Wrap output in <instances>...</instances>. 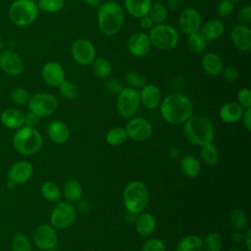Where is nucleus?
<instances>
[{
	"label": "nucleus",
	"instance_id": "nucleus-1",
	"mask_svg": "<svg viewBox=\"0 0 251 251\" xmlns=\"http://www.w3.org/2000/svg\"><path fill=\"white\" fill-rule=\"evenodd\" d=\"M159 106L163 120L171 125L184 124L193 115L191 100L180 93L167 95Z\"/></svg>",
	"mask_w": 251,
	"mask_h": 251
},
{
	"label": "nucleus",
	"instance_id": "nucleus-2",
	"mask_svg": "<svg viewBox=\"0 0 251 251\" xmlns=\"http://www.w3.org/2000/svg\"><path fill=\"white\" fill-rule=\"evenodd\" d=\"M125 23V10L116 1H106L98 6L97 25L106 36L118 34Z\"/></svg>",
	"mask_w": 251,
	"mask_h": 251
},
{
	"label": "nucleus",
	"instance_id": "nucleus-3",
	"mask_svg": "<svg viewBox=\"0 0 251 251\" xmlns=\"http://www.w3.org/2000/svg\"><path fill=\"white\" fill-rule=\"evenodd\" d=\"M183 133L188 142L197 146L213 142L216 135L213 123L199 115H192L183 124Z\"/></svg>",
	"mask_w": 251,
	"mask_h": 251
},
{
	"label": "nucleus",
	"instance_id": "nucleus-4",
	"mask_svg": "<svg viewBox=\"0 0 251 251\" xmlns=\"http://www.w3.org/2000/svg\"><path fill=\"white\" fill-rule=\"evenodd\" d=\"M149 189L147 185L140 180L129 181L123 192V202L126 212L139 214L147 207L149 203Z\"/></svg>",
	"mask_w": 251,
	"mask_h": 251
},
{
	"label": "nucleus",
	"instance_id": "nucleus-5",
	"mask_svg": "<svg viewBox=\"0 0 251 251\" xmlns=\"http://www.w3.org/2000/svg\"><path fill=\"white\" fill-rule=\"evenodd\" d=\"M43 144V138L35 127L23 126L17 129L13 136V145L15 149L25 156L37 153Z\"/></svg>",
	"mask_w": 251,
	"mask_h": 251
},
{
	"label": "nucleus",
	"instance_id": "nucleus-6",
	"mask_svg": "<svg viewBox=\"0 0 251 251\" xmlns=\"http://www.w3.org/2000/svg\"><path fill=\"white\" fill-rule=\"evenodd\" d=\"M39 9L35 2L30 0H15L9 8V19L17 26L31 25L37 19Z\"/></svg>",
	"mask_w": 251,
	"mask_h": 251
},
{
	"label": "nucleus",
	"instance_id": "nucleus-7",
	"mask_svg": "<svg viewBox=\"0 0 251 251\" xmlns=\"http://www.w3.org/2000/svg\"><path fill=\"white\" fill-rule=\"evenodd\" d=\"M149 38L151 45L158 50L168 51L174 49L179 39L177 30L169 24L154 25L149 30Z\"/></svg>",
	"mask_w": 251,
	"mask_h": 251
},
{
	"label": "nucleus",
	"instance_id": "nucleus-8",
	"mask_svg": "<svg viewBox=\"0 0 251 251\" xmlns=\"http://www.w3.org/2000/svg\"><path fill=\"white\" fill-rule=\"evenodd\" d=\"M76 216L77 211L73 203L61 201L51 211L50 225L56 229H66L75 223Z\"/></svg>",
	"mask_w": 251,
	"mask_h": 251
},
{
	"label": "nucleus",
	"instance_id": "nucleus-9",
	"mask_svg": "<svg viewBox=\"0 0 251 251\" xmlns=\"http://www.w3.org/2000/svg\"><path fill=\"white\" fill-rule=\"evenodd\" d=\"M140 105L138 89L126 86L117 95V111L123 118L129 119L133 117Z\"/></svg>",
	"mask_w": 251,
	"mask_h": 251
},
{
	"label": "nucleus",
	"instance_id": "nucleus-10",
	"mask_svg": "<svg viewBox=\"0 0 251 251\" xmlns=\"http://www.w3.org/2000/svg\"><path fill=\"white\" fill-rule=\"evenodd\" d=\"M57 98L47 92H37L32 94L27 102L28 110L35 114L38 118L48 117L58 109Z\"/></svg>",
	"mask_w": 251,
	"mask_h": 251
},
{
	"label": "nucleus",
	"instance_id": "nucleus-11",
	"mask_svg": "<svg viewBox=\"0 0 251 251\" xmlns=\"http://www.w3.org/2000/svg\"><path fill=\"white\" fill-rule=\"evenodd\" d=\"M71 55L77 65L89 66L96 58V49L88 39L78 38L72 44Z\"/></svg>",
	"mask_w": 251,
	"mask_h": 251
},
{
	"label": "nucleus",
	"instance_id": "nucleus-12",
	"mask_svg": "<svg viewBox=\"0 0 251 251\" xmlns=\"http://www.w3.org/2000/svg\"><path fill=\"white\" fill-rule=\"evenodd\" d=\"M125 129L127 134V138L137 142L149 139L153 133V126L151 123L142 117L129 118Z\"/></svg>",
	"mask_w": 251,
	"mask_h": 251
},
{
	"label": "nucleus",
	"instance_id": "nucleus-13",
	"mask_svg": "<svg viewBox=\"0 0 251 251\" xmlns=\"http://www.w3.org/2000/svg\"><path fill=\"white\" fill-rule=\"evenodd\" d=\"M32 239L38 249L49 251L57 246L58 234L50 224H40L35 227Z\"/></svg>",
	"mask_w": 251,
	"mask_h": 251
},
{
	"label": "nucleus",
	"instance_id": "nucleus-14",
	"mask_svg": "<svg viewBox=\"0 0 251 251\" xmlns=\"http://www.w3.org/2000/svg\"><path fill=\"white\" fill-rule=\"evenodd\" d=\"M201 25L202 18L196 9L192 7H186L180 11L178 17V25L184 34L190 35L199 32Z\"/></svg>",
	"mask_w": 251,
	"mask_h": 251
},
{
	"label": "nucleus",
	"instance_id": "nucleus-15",
	"mask_svg": "<svg viewBox=\"0 0 251 251\" xmlns=\"http://www.w3.org/2000/svg\"><path fill=\"white\" fill-rule=\"evenodd\" d=\"M151 41L149 35L143 31L132 33L126 42V48L130 55L135 58H143L151 50Z\"/></svg>",
	"mask_w": 251,
	"mask_h": 251
},
{
	"label": "nucleus",
	"instance_id": "nucleus-16",
	"mask_svg": "<svg viewBox=\"0 0 251 251\" xmlns=\"http://www.w3.org/2000/svg\"><path fill=\"white\" fill-rule=\"evenodd\" d=\"M0 69L6 75L16 76L23 73L24 62L18 53L5 49L0 52Z\"/></svg>",
	"mask_w": 251,
	"mask_h": 251
},
{
	"label": "nucleus",
	"instance_id": "nucleus-17",
	"mask_svg": "<svg viewBox=\"0 0 251 251\" xmlns=\"http://www.w3.org/2000/svg\"><path fill=\"white\" fill-rule=\"evenodd\" d=\"M41 77L47 85L58 87L66 79L65 70L59 62L49 61L46 62L41 69Z\"/></svg>",
	"mask_w": 251,
	"mask_h": 251
},
{
	"label": "nucleus",
	"instance_id": "nucleus-18",
	"mask_svg": "<svg viewBox=\"0 0 251 251\" xmlns=\"http://www.w3.org/2000/svg\"><path fill=\"white\" fill-rule=\"evenodd\" d=\"M33 174L32 165L25 160L14 163L8 171L9 184H23L26 182Z\"/></svg>",
	"mask_w": 251,
	"mask_h": 251
},
{
	"label": "nucleus",
	"instance_id": "nucleus-19",
	"mask_svg": "<svg viewBox=\"0 0 251 251\" xmlns=\"http://www.w3.org/2000/svg\"><path fill=\"white\" fill-rule=\"evenodd\" d=\"M230 40L232 44L242 52L251 50V28L249 25H235L230 30Z\"/></svg>",
	"mask_w": 251,
	"mask_h": 251
},
{
	"label": "nucleus",
	"instance_id": "nucleus-20",
	"mask_svg": "<svg viewBox=\"0 0 251 251\" xmlns=\"http://www.w3.org/2000/svg\"><path fill=\"white\" fill-rule=\"evenodd\" d=\"M140 103L148 110L156 109L161 103V91L154 83H146L139 90Z\"/></svg>",
	"mask_w": 251,
	"mask_h": 251
},
{
	"label": "nucleus",
	"instance_id": "nucleus-21",
	"mask_svg": "<svg viewBox=\"0 0 251 251\" xmlns=\"http://www.w3.org/2000/svg\"><path fill=\"white\" fill-rule=\"evenodd\" d=\"M49 139L57 144L65 143L69 140L71 135V130L69 126L61 120L51 121L46 129Z\"/></svg>",
	"mask_w": 251,
	"mask_h": 251
},
{
	"label": "nucleus",
	"instance_id": "nucleus-22",
	"mask_svg": "<svg viewBox=\"0 0 251 251\" xmlns=\"http://www.w3.org/2000/svg\"><path fill=\"white\" fill-rule=\"evenodd\" d=\"M225 31V25L219 19H210L201 25L199 33L208 41L219 39Z\"/></svg>",
	"mask_w": 251,
	"mask_h": 251
},
{
	"label": "nucleus",
	"instance_id": "nucleus-23",
	"mask_svg": "<svg viewBox=\"0 0 251 251\" xmlns=\"http://www.w3.org/2000/svg\"><path fill=\"white\" fill-rule=\"evenodd\" d=\"M201 67L209 75H219L224 68L223 59L216 52H207L201 58Z\"/></svg>",
	"mask_w": 251,
	"mask_h": 251
},
{
	"label": "nucleus",
	"instance_id": "nucleus-24",
	"mask_svg": "<svg viewBox=\"0 0 251 251\" xmlns=\"http://www.w3.org/2000/svg\"><path fill=\"white\" fill-rule=\"evenodd\" d=\"M244 109L237 102H227L220 109V118L226 124H235L242 118Z\"/></svg>",
	"mask_w": 251,
	"mask_h": 251
},
{
	"label": "nucleus",
	"instance_id": "nucleus-25",
	"mask_svg": "<svg viewBox=\"0 0 251 251\" xmlns=\"http://www.w3.org/2000/svg\"><path fill=\"white\" fill-rule=\"evenodd\" d=\"M134 223L136 232L142 237H149L156 227V220L150 213H139Z\"/></svg>",
	"mask_w": 251,
	"mask_h": 251
},
{
	"label": "nucleus",
	"instance_id": "nucleus-26",
	"mask_svg": "<svg viewBox=\"0 0 251 251\" xmlns=\"http://www.w3.org/2000/svg\"><path fill=\"white\" fill-rule=\"evenodd\" d=\"M1 123L8 128L18 129L25 125V115L18 109L9 108L2 112Z\"/></svg>",
	"mask_w": 251,
	"mask_h": 251
},
{
	"label": "nucleus",
	"instance_id": "nucleus-27",
	"mask_svg": "<svg viewBox=\"0 0 251 251\" xmlns=\"http://www.w3.org/2000/svg\"><path fill=\"white\" fill-rule=\"evenodd\" d=\"M63 195L65 199L70 203H76L82 198V186L81 183L75 178H68L63 184Z\"/></svg>",
	"mask_w": 251,
	"mask_h": 251
},
{
	"label": "nucleus",
	"instance_id": "nucleus-28",
	"mask_svg": "<svg viewBox=\"0 0 251 251\" xmlns=\"http://www.w3.org/2000/svg\"><path fill=\"white\" fill-rule=\"evenodd\" d=\"M124 4L125 10L129 16L139 19L148 14L152 0H125Z\"/></svg>",
	"mask_w": 251,
	"mask_h": 251
},
{
	"label": "nucleus",
	"instance_id": "nucleus-29",
	"mask_svg": "<svg viewBox=\"0 0 251 251\" xmlns=\"http://www.w3.org/2000/svg\"><path fill=\"white\" fill-rule=\"evenodd\" d=\"M179 165L181 171L187 177H196L201 173V164L199 160L192 154L183 155L180 158Z\"/></svg>",
	"mask_w": 251,
	"mask_h": 251
},
{
	"label": "nucleus",
	"instance_id": "nucleus-30",
	"mask_svg": "<svg viewBox=\"0 0 251 251\" xmlns=\"http://www.w3.org/2000/svg\"><path fill=\"white\" fill-rule=\"evenodd\" d=\"M203 249V239L195 234L183 236L176 246V251H202Z\"/></svg>",
	"mask_w": 251,
	"mask_h": 251
},
{
	"label": "nucleus",
	"instance_id": "nucleus-31",
	"mask_svg": "<svg viewBox=\"0 0 251 251\" xmlns=\"http://www.w3.org/2000/svg\"><path fill=\"white\" fill-rule=\"evenodd\" d=\"M92 72L94 75L100 79H105L110 76L112 74V65L109 60L103 57L95 58V60L91 64Z\"/></svg>",
	"mask_w": 251,
	"mask_h": 251
},
{
	"label": "nucleus",
	"instance_id": "nucleus-32",
	"mask_svg": "<svg viewBox=\"0 0 251 251\" xmlns=\"http://www.w3.org/2000/svg\"><path fill=\"white\" fill-rule=\"evenodd\" d=\"M200 156L205 164L214 166L219 162L220 152L217 146L213 142H210L200 146Z\"/></svg>",
	"mask_w": 251,
	"mask_h": 251
},
{
	"label": "nucleus",
	"instance_id": "nucleus-33",
	"mask_svg": "<svg viewBox=\"0 0 251 251\" xmlns=\"http://www.w3.org/2000/svg\"><path fill=\"white\" fill-rule=\"evenodd\" d=\"M40 192L43 198L50 202H58L62 196V191L58 184L51 180L45 181L41 184Z\"/></svg>",
	"mask_w": 251,
	"mask_h": 251
},
{
	"label": "nucleus",
	"instance_id": "nucleus-34",
	"mask_svg": "<svg viewBox=\"0 0 251 251\" xmlns=\"http://www.w3.org/2000/svg\"><path fill=\"white\" fill-rule=\"evenodd\" d=\"M186 46L191 53L201 54L207 48V41L199 32H196V33L187 35Z\"/></svg>",
	"mask_w": 251,
	"mask_h": 251
},
{
	"label": "nucleus",
	"instance_id": "nucleus-35",
	"mask_svg": "<svg viewBox=\"0 0 251 251\" xmlns=\"http://www.w3.org/2000/svg\"><path fill=\"white\" fill-rule=\"evenodd\" d=\"M127 139V134L125 127L115 126L109 129L106 133V142L111 146H120Z\"/></svg>",
	"mask_w": 251,
	"mask_h": 251
},
{
	"label": "nucleus",
	"instance_id": "nucleus-36",
	"mask_svg": "<svg viewBox=\"0 0 251 251\" xmlns=\"http://www.w3.org/2000/svg\"><path fill=\"white\" fill-rule=\"evenodd\" d=\"M229 222L234 230L244 231L248 227V218L241 209H233L229 214Z\"/></svg>",
	"mask_w": 251,
	"mask_h": 251
},
{
	"label": "nucleus",
	"instance_id": "nucleus-37",
	"mask_svg": "<svg viewBox=\"0 0 251 251\" xmlns=\"http://www.w3.org/2000/svg\"><path fill=\"white\" fill-rule=\"evenodd\" d=\"M148 15L153 21L154 25L164 24L168 19V9L164 4L160 2L152 3Z\"/></svg>",
	"mask_w": 251,
	"mask_h": 251
},
{
	"label": "nucleus",
	"instance_id": "nucleus-38",
	"mask_svg": "<svg viewBox=\"0 0 251 251\" xmlns=\"http://www.w3.org/2000/svg\"><path fill=\"white\" fill-rule=\"evenodd\" d=\"M124 80L128 87L140 89L147 83L146 76L137 71H128L124 75Z\"/></svg>",
	"mask_w": 251,
	"mask_h": 251
},
{
	"label": "nucleus",
	"instance_id": "nucleus-39",
	"mask_svg": "<svg viewBox=\"0 0 251 251\" xmlns=\"http://www.w3.org/2000/svg\"><path fill=\"white\" fill-rule=\"evenodd\" d=\"M223 247L224 239L219 232H210L203 240V248L206 251H221Z\"/></svg>",
	"mask_w": 251,
	"mask_h": 251
},
{
	"label": "nucleus",
	"instance_id": "nucleus-40",
	"mask_svg": "<svg viewBox=\"0 0 251 251\" xmlns=\"http://www.w3.org/2000/svg\"><path fill=\"white\" fill-rule=\"evenodd\" d=\"M12 251H32L31 243L28 237L24 232H17L14 234L11 241Z\"/></svg>",
	"mask_w": 251,
	"mask_h": 251
},
{
	"label": "nucleus",
	"instance_id": "nucleus-41",
	"mask_svg": "<svg viewBox=\"0 0 251 251\" xmlns=\"http://www.w3.org/2000/svg\"><path fill=\"white\" fill-rule=\"evenodd\" d=\"M59 92L61 96L66 100H74L79 95V88L78 86L67 79H65L59 86Z\"/></svg>",
	"mask_w": 251,
	"mask_h": 251
},
{
	"label": "nucleus",
	"instance_id": "nucleus-42",
	"mask_svg": "<svg viewBox=\"0 0 251 251\" xmlns=\"http://www.w3.org/2000/svg\"><path fill=\"white\" fill-rule=\"evenodd\" d=\"M39 10L53 14L60 12L65 6V0H38L36 2Z\"/></svg>",
	"mask_w": 251,
	"mask_h": 251
},
{
	"label": "nucleus",
	"instance_id": "nucleus-43",
	"mask_svg": "<svg viewBox=\"0 0 251 251\" xmlns=\"http://www.w3.org/2000/svg\"><path fill=\"white\" fill-rule=\"evenodd\" d=\"M29 97H30V95H29L28 91L25 88L21 87V86L15 87L11 91V100L13 101V103H15L16 105H19V106L27 104Z\"/></svg>",
	"mask_w": 251,
	"mask_h": 251
},
{
	"label": "nucleus",
	"instance_id": "nucleus-44",
	"mask_svg": "<svg viewBox=\"0 0 251 251\" xmlns=\"http://www.w3.org/2000/svg\"><path fill=\"white\" fill-rule=\"evenodd\" d=\"M234 11V2L231 0H221L216 6V14L220 18H228Z\"/></svg>",
	"mask_w": 251,
	"mask_h": 251
},
{
	"label": "nucleus",
	"instance_id": "nucleus-45",
	"mask_svg": "<svg viewBox=\"0 0 251 251\" xmlns=\"http://www.w3.org/2000/svg\"><path fill=\"white\" fill-rule=\"evenodd\" d=\"M141 251H166V247L161 239L151 237L143 243Z\"/></svg>",
	"mask_w": 251,
	"mask_h": 251
},
{
	"label": "nucleus",
	"instance_id": "nucleus-46",
	"mask_svg": "<svg viewBox=\"0 0 251 251\" xmlns=\"http://www.w3.org/2000/svg\"><path fill=\"white\" fill-rule=\"evenodd\" d=\"M105 87H106V90L112 94V95H118L122 90L123 88L125 87L124 86V83L122 80H120L119 78L117 77H112V78H109L106 83H105Z\"/></svg>",
	"mask_w": 251,
	"mask_h": 251
},
{
	"label": "nucleus",
	"instance_id": "nucleus-47",
	"mask_svg": "<svg viewBox=\"0 0 251 251\" xmlns=\"http://www.w3.org/2000/svg\"><path fill=\"white\" fill-rule=\"evenodd\" d=\"M237 103L243 109L251 108V91L249 88L244 87L237 92Z\"/></svg>",
	"mask_w": 251,
	"mask_h": 251
},
{
	"label": "nucleus",
	"instance_id": "nucleus-48",
	"mask_svg": "<svg viewBox=\"0 0 251 251\" xmlns=\"http://www.w3.org/2000/svg\"><path fill=\"white\" fill-rule=\"evenodd\" d=\"M236 19L240 25H248L251 23V6L245 5L236 14Z\"/></svg>",
	"mask_w": 251,
	"mask_h": 251
},
{
	"label": "nucleus",
	"instance_id": "nucleus-49",
	"mask_svg": "<svg viewBox=\"0 0 251 251\" xmlns=\"http://www.w3.org/2000/svg\"><path fill=\"white\" fill-rule=\"evenodd\" d=\"M221 75H223L225 80H226L228 82H234L239 77L238 70L235 67H232V66L223 68V71H222Z\"/></svg>",
	"mask_w": 251,
	"mask_h": 251
},
{
	"label": "nucleus",
	"instance_id": "nucleus-50",
	"mask_svg": "<svg viewBox=\"0 0 251 251\" xmlns=\"http://www.w3.org/2000/svg\"><path fill=\"white\" fill-rule=\"evenodd\" d=\"M138 20H139L140 27L144 30H150L154 26V23H153V21L151 20V18L149 17L148 14L139 18Z\"/></svg>",
	"mask_w": 251,
	"mask_h": 251
},
{
	"label": "nucleus",
	"instance_id": "nucleus-51",
	"mask_svg": "<svg viewBox=\"0 0 251 251\" xmlns=\"http://www.w3.org/2000/svg\"><path fill=\"white\" fill-rule=\"evenodd\" d=\"M37 122H38V117L35 114L31 113L30 111H28L25 115V125L24 126L34 127L37 125Z\"/></svg>",
	"mask_w": 251,
	"mask_h": 251
},
{
	"label": "nucleus",
	"instance_id": "nucleus-52",
	"mask_svg": "<svg viewBox=\"0 0 251 251\" xmlns=\"http://www.w3.org/2000/svg\"><path fill=\"white\" fill-rule=\"evenodd\" d=\"M91 206H90V203L88 202V200H85V199H79L77 202H76V211L80 212V213H88L89 210H90Z\"/></svg>",
	"mask_w": 251,
	"mask_h": 251
},
{
	"label": "nucleus",
	"instance_id": "nucleus-53",
	"mask_svg": "<svg viewBox=\"0 0 251 251\" xmlns=\"http://www.w3.org/2000/svg\"><path fill=\"white\" fill-rule=\"evenodd\" d=\"M241 120L243 121V125H244L245 128L248 131H250L251 130V108L244 109Z\"/></svg>",
	"mask_w": 251,
	"mask_h": 251
},
{
	"label": "nucleus",
	"instance_id": "nucleus-54",
	"mask_svg": "<svg viewBox=\"0 0 251 251\" xmlns=\"http://www.w3.org/2000/svg\"><path fill=\"white\" fill-rule=\"evenodd\" d=\"M243 237H244V232L243 231H239V230L232 231V233L230 235V239L234 243L243 242Z\"/></svg>",
	"mask_w": 251,
	"mask_h": 251
},
{
	"label": "nucleus",
	"instance_id": "nucleus-55",
	"mask_svg": "<svg viewBox=\"0 0 251 251\" xmlns=\"http://www.w3.org/2000/svg\"><path fill=\"white\" fill-rule=\"evenodd\" d=\"M183 4V0H168V8L171 11H177Z\"/></svg>",
	"mask_w": 251,
	"mask_h": 251
},
{
	"label": "nucleus",
	"instance_id": "nucleus-56",
	"mask_svg": "<svg viewBox=\"0 0 251 251\" xmlns=\"http://www.w3.org/2000/svg\"><path fill=\"white\" fill-rule=\"evenodd\" d=\"M243 243L246 247L247 251H251V229H247L244 232V237H243Z\"/></svg>",
	"mask_w": 251,
	"mask_h": 251
},
{
	"label": "nucleus",
	"instance_id": "nucleus-57",
	"mask_svg": "<svg viewBox=\"0 0 251 251\" xmlns=\"http://www.w3.org/2000/svg\"><path fill=\"white\" fill-rule=\"evenodd\" d=\"M180 150L176 147H171L168 151V154H169V157L171 159H178L180 157Z\"/></svg>",
	"mask_w": 251,
	"mask_h": 251
},
{
	"label": "nucleus",
	"instance_id": "nucleus-58",
	"mask_svg": "<svg viewBox=\"0 0 251 251\" xmlns=\"http://www.w3.org/2000/svg\"><path fill=\"white\" fill-rule=\"evenodd\" d=\"M82 2L89 7H98L100 5V0H82Z\"/></svg>",
	"mask_w": 251,
	"mask_h": 251
},
{
	"label": "nucleus",
	"instance_id": "nucleus-59",
	"mask_svg": "<svg viewBox=\"0 0 251 251\" xmlns=\"http://www.w3.org/2000/svg\"><path fill=\"white\" fill-rule=\"evenodd\" d=\"M2 50H4V41H3V39L0 37V52H1Z\"/></svg>",
	"mask_w": 251,
	"mask_h": 251
},
{
	"label": "nucleus",
	"instance_id": "nucleus-60",
	"mask_svg": "<svg viewBox=\"0 0 251 251\" xmlns=\"http://www.w3.org/2000/svg\"><path fill=\"white\" fill-rule=\"evenodd\" d=\"M228 251H245V250H243V249H239V248H231V249H229Z\"/></svg>",
	"mask_w": 251,
	"mask_h": 251
},
{
	"label": "nucleus",
	"instance_id": "nucleus-61",
	"mask_svg": "<svg viewBox=\"0 0 251 251\" xmlns=\"http://www.w3.org/2000/svg\"><path fill=\"white\" fill-rule=\"evenodd\" d=\"M30 1H32V2H35V3H36L38 0H30Z\"/></svg>",
	"mask_w": 251,
	"mask_h": 251
},
{
	"label": "nucleus",
	"instance_id": "nucleus-62",
	"mask_svg": "<svg viewBox=\"0 0 251 251\" xmlns=\"http://www.w3.org/2000/svg\"><path fill=\"white\" fill-rule=\"evenodd\" d=\"M231 1H233V2H237V1H240V0H231Z\"/></svg>",
	"mask_w": 251,
	"mask_h": 251
},
{
	"label": "nucleus",
	"instance_id": "nucleus-63",
	"mask_svg": "<svg viewBox=\"0 0 251 251\" xmlns=\"http://www.w3.org/2000/svg\"><path fill=\"white\" fill-rule=\"evenodd\" d=\"M107 1H116V0H107Z\"/></svg>",
	"mask_w": 251,
	"mask_h": 251
}]
</instances>
